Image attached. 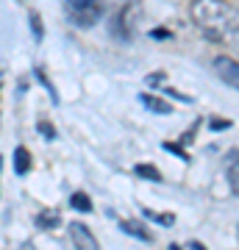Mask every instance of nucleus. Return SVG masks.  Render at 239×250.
Wrapping results in <instances>:
<instances>
[{"label": "nucleus", "instance_id": "nucleus-1", "mask_svg": "<svg viewBox=\"0 0 239 250\" xmlns=\"http://www.w3.org/2000/svg\"><path fill=\"white\" fill-rule=\"evenodd\" d=\"M192 20L200 28V34H206V39L220 42V45H237L239 17L237 6L231 0H195Z\"/></svg>", "mask_w": 239, "mask_h": 250}, {"label": "nucleus", "instance_id": "nucleus-2", "mask_svg": "<svg viewBox=\"0 0 239 250\" xmlns=\"http://www.w3.org/2000/svg\"><path fill=\"white\" fill-rule=\"evenodd\" d=\"M103 11H106V0H67V17L78 28L98 25Z\"/></svg>", "mask_w": 239, "mask_h": 250}, {"label": "nucleus", "instance_id": "nucleus-3", "mask_svg": "<svg viewBox=\"0 0 239 250\" xmlns=\"http://www.w3.org/2000/svg\"><path fill=\"white\" fill-rule=\"evenodd\" d=\"M214 67H217V75H220L225 83H228L231 89H237L239 86V72H237V62L234 59H228V56H220L217 62H214Z\"/></svg>", "mask_w": 239, "mask_h": 250}, {"label": "nucleus", "instance_id": "nucleus-4", "mask_svg": "<svg viewBox=\"0 0 239 250\" xmlns=\"http://www.w3.org/2000/svg\"><path fill=\"white\" fill-rule=\"evenodd\" d=\"M70 236H72V242H75L78 248H84V250H95L98 248V239L89 233V228L84 223H72L70 225Z\"/></svg>", "mask_w": 239, "mask_h": 250}, {"label": "nucleus", "instance_id": "nucleus-5", "mask_svg": "<svg viewBox=\"0 0 239 250\" xmlns=\"http://www.w3.org/2000/svg\"><path fill=\"white\" fill-rule=\"evenodd\" d=\"M139 100L148 108H153L156 114H170V111H173V106H170V103H164V100H159V98H153V95H139Z\"/></svg>", "mask_w": 239, "mask_h": 250}, {"label": "nucleus", "instance_id": "nucleus-6", "mask_svg": "<svg viewBox=\"0 0 239 250\" xmlns=\"http://www.w3.org/2000/svg\"><path fill=\"white\" fill-rule=\"evenodd\" d=\"M28 167H31V156H28V150L25 147H17V150H14V172H17V175H25Z\"/></svg>", "mask_w": 239, "mask_h": 250}, {"label": "nucleus", "instance_id": "nucleus-7", "mask_svg": "<svg viewBox=\"0 0 239 250\" xmlns=\"http://www.w3.org/2000/svg\"><path fill=\"white\" fill-rule=\"evenodd\" d=\"M36 225L44 228V231H47V228H56V225H59V211H42V214L36 217Z\"/></svg>", "mask_w": 239, "mask_h": 250}, {"label": "nucleus", "instance_id": "nucleus-8", "mask_svg": "<svg viewBox=\"0 0 239 250\" xmlns=\"http://www.w3.org/2000/svg\"><path fill=\"white\" fill-rule=\"evenodd\" d=\"M123 231L131 233V236H136V239H142V242H151V233L145 231V228H139L136 223H123Z\"/></svg>", "mask_w": 239, "mask_h": 250}, {"label": "nucleus", "instance_id": "nucleus-9", "mask_svg": "<svg viewBox=\"0 0 239 250\" xmlns=\"http://www.w3.org/2000/svg\"><path fill=\"white\" fill-rule=\"evenodd\" d=\"M70 206H72V208H78V211H89V208H92L89 195H84V192H75V195L70 197Z\"/></svg>", "mask_w": 239, "mask_h": 250}, {"label": "nucleus", "instance_id": "nucleus-10", "mask_svg": "<svg viewBox=\"0 0 239 250\" xmlns=\"http://www.w3.org/2000/svg\"><path fill=\"white\" fill-rule=\"evenodd\" d=\"M145 217H148V220H153V223L167 225V228L175 223V217H173V214H159V211H145Z\"/></svg>", "mask_w": 239, "mask_h": 250}, {"label": "nucleus", "instance_id": "nucleus-11", "mask_svg": "<svg viewBox=\"0 0 239 250\" xmlns=\"http://www.w3.org/2000/svg\"><path fill=\"white\" fill-rule=\"evenodd\" d=\"M228 178H231V192H237V150L231 153V167H228Z\"/></svg>", "mask_w": 239, "mask_h": 250}, {"label": "nucleus", "instance_id": "nucleus-12", "mask_svg": "<svg viewBox=\"0 0 239 250\" xmlns=\"http://www.w3.org/2000/svg\"><path fill=\"white\" fill-rule=\"evenodd\" d=\"M136 175H145V178H151V181H161V175L153 167H136Z\"/></svg>", "mask_w": 239, "mask_h": 250}, {"label": "nucleus", "instance_id": "nucleus-13", "mask_svg": "<svg viewBox=\"0 0 239 250\" xmlns=\"http://www.w3.org/2000/svg\"><path fill=\"white\" fill-rule=\"evenodd\" d=\"M39 131L44 134V139H53V136H56V128H53V125H47L44 120L39 123Z\"/></svg>", "mask_w": 239, "mask_h": 250}, {"label": "nucleus", "instance_id": "nucleus-14", "mask_svg": "<svg viewBox=\"0 0 239 250\" xmlns=\"http://www.w3.org/2000/svg\"><path fill=\"white\" fill-rule=\"evenodd\" d=\"M31 22H34V34L42 36V22H39V14H34V17H31Z\"/></svg>", "mask_w": 239, "mask_h": 250}]
</instances>
